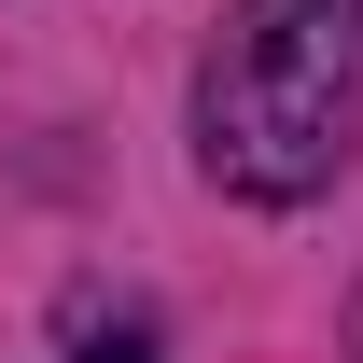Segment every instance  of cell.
I'll return each instance as SVG.
<instances>
[{
  "mask_svg": "<svg viewBox=\"0 0 363 363\" xmlns=\"http://www.w3.org/2000/svg\"><path fill=\"white\" fill-rule=\"evenodd\" d=\"M350 126H363V0H238L224 56L196 84L210 182L252 210H294L335 182Z\"/></svg>",
  "mask_w": 363,
  "mask_h": 363,
  "instance_id": "6da1fadb",
  "label": "cell"
},
{
  "mask_svg": "<svg viewBox=\"0 0 363 363\" xmlns=\"http://www.w3.org/2000/svg\"><path fill=\"white\" fill-rule=\"evenodd\" d=\"M84 363H154V335H84Z\"/></svg>",
  "mask_w": 363,
  "mask_h": 363,
  "instance_id": "7a4b0ae2",
  "label": "cell"
}]
</instances>
